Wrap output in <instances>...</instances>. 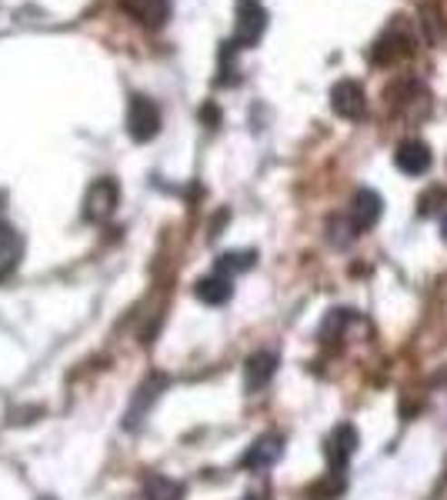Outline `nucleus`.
I'll list each match as a JSON object with an SVG mask.
<instances>
[{
    "label": "nucleus",
    "mask_w": 447,
    "mask_h": 500,
    "mask_svg": "<svg viewBox=\"0 0 447 500\" xmlns=\"http://www.w3.org/2000/svg\"><path fill=\"white\" fill-rule=\"evenodd\" d=\"M344 494V477L334 470V474H327L324 480H317L311 487V494H307V500H337Z\"/></svg>",
    "instance_id": "18"
},
{
    "label": "nucleus",
    "mask_w": 447,
    "mask_h": 500,
    "mask_svg": "<svg viewBox=\"0 0 447 500\" xmlns=\"http://www.w3.org/2000/svg\"><path fill=\"white\" fill-rule=\"evenodd\" d=\"M357 444H361V434H357L351 424H337V427L327 434V440H324V457L341 474V470L351 464L354 454H357Z\"/></svg>",
    "instance_id": "6"
},
{
    "label": "nucleus",
    "mask_w": 447,
    "mask_h": 500,
    "mask_svg": "<svg viewBox=\"0 0 447 500\" xmlns=\"http://www.w3.org/2000/svg\"><path fill=\"white\" fill-rule=\"evenodd\" d=\"M200 121L208 123V127H218L220 111H218V107H214V103H204V107H200Z\"/></svg>",
    "instance_id": "22"
},
{
    "label": "nucleus",
    "mask_w": 447,
    "mask_h": 500,
    "mask_svg": "<svg viewBox=\"0 0 447 500\" xmlns=\"http://www.w3.org/2000/svg\"><path fill=\"white\" fill-rule=\"evenodd\" d=\"M281 457H284V434H274L271 430V434H260V437L250 444L248 454L240 457V467L260 474V470L274 467Z\"/></svg>",
    "instance_id": "8"
},
{
    "label": "nucleus",
    "mask_w": 447,
    "mask_h": 500,
    "mask_svg": "<svg viewBox=\"0 0 447 500\" xmlns=\"http://www.w3.org/2000/svg\"><path fill=\"white\" fill-rule=\"evenodd\" d=\"M441 237H444V244H447V207L441 211Z\"/></svg>",
    "instance_id": "23"
},
{
    "label": "nucleus",
    "mask_w": 447,
    "mask_h": 500,
    "mask_svg": "<svg viewBox=\"0 0 447 500\" xmlns=\"http://www.w3.org/2000/svg\"><path fill=\"white\" fill-rule=\"evenodd\" d=\"M141 497L144 500H184V484L174 477H164V474H151L141 487Z\"/></svg>",
    "instance_id": "14"
},
{
    "label": "nucleus",
    "mask_w": 447,
    "mask_h": 500,
    "mask_svg": "<svg viewBox=\"0 0 447 500\" xmlns=\"http://www.w3.org/2000/svg\"><path fill=\"white\" fill-rule=\"evenodd\" d=\"M444 201H447V191H444V187H437V184L427 187L424 194L417 197V214H421V217H434L437 207L444 204Z\"/></svg>",
    "instance_id": "20"
},
{
    "label": "nucleus",
    "mask_w": 447,
    "mask_h": 500,
    "mask_svg": "<svg viewBox=\"0 0 447 500\" xmlns=\"http://www.w3.org/2000/svg\"><path fill=\"white\" fill-rule=\"evenodd\" d=\"M244 500H267L264 494H254V497H244Z\"/></svg>",
    "instance_id": "24"
},
{
    "label": "nucleus",
    "mask_w": 447,
    "mask_h": 500,
    "mask_svg": "<svg viewBox=\"0 0 447 500\" xmlns=\"http://www.w3.org/2000/svg\"><path fill=\"white\" fill-rule=\"evenodd\" d=\"M267 31V11L258 0H238V24H234V47H254Z\"/></svg>",
    "instance_id": "4"
},
{
    "label": "nucleus",
    "mask_w": 447,
    "mask_h": 500,
    "mask_svg": "<svg viewBox=\"0 0 447 500\" xmlns=\"http://www.w3.org/2000/svg\"><path fill=\"white\" fill-rule=\"evenodd\" d=\"M421 24H424V34H427V41L431 44L444 41L447 24H444V14H441L437 4H424V7H421Z\"/></svg>",
    "instance_id": "17"
},
{
    "label": "nucleus",
    "mask_w": 447,
    "mask_h": 500,
    "mask_svg": "<svg viewBox=\"0 0 447 500\" xmlns=\"http://www.w3.org/2000/svg\"><path fill=\"white\" fill-rule=\"evenodd\" d=\"M354 237H357V230L351 227L347 217H331V221H327V240H331L334 247H347Z\"/></svg>",
    "instance_id": "19"
},
{
    "label": "nucleus",
    "mask_w": 447,
    "mask_h": 500,
    "mask_svg": "<svg viewBox=\"0 0 447 500\" xmlns=\"http://www.w3.org/2000/svg\"><path fill=\"white\" fill-rule=\"evenodd\" d=\"M331 111L344 121H361L367 113V93L364 87L354 81V77H344L331 87Z\"/></svg>",
    "instance_id": "5"
},
{
    "label": "nucleus",
    "mask_w": 447,
    "mask_h": 500,
    "mask_svg": "<svg viewBox=\"0 0 447 500\" xmlns=\"http://www.w3.org/2000/svg\"><path fill=\"white\" fill-rule=\"evenodd\" d=\"M277 374V354L271 350H258L250 354L248 364H244V380H248V390H264Z\"/></svg>",
    "instance_id": "12"
},
{
    "label": "nucleus",
    "mask_w": 447,
    "mask_h": 500,
    "mask_svg": "<svg viewBox=\"0 0 447 500\" xmlns=\"http://www.w3.org/2000/svg\"><path fill=\"white\" fill-rule=\"evenodd\" d=\"M411 54H414L411 24H407V17H394V21L384 27V34L374 41V47H371V61H374L377 67H391V64L407 61Z\"/></svg>",
    "instance_id": "1"
},
{
    "label": "nucleus",
    "mask_w": 447,
    "mask_h": 500,
    "mask_svg": "<svg viewBox=\"0 0 447 500\" xmlns=\"http://www.w3.org/2000/svg\"><path fill=\"white\" fill-rule=\"evenodd\" d=\"M347 320H351V310H331V314L324 317L321 324V338H341V330L347 327Z\"/></svg>",
    "instance_id": "21"
},
{
    "label": "nucleus",
    "mask_w": 447,
    "mask_h": 500,
    "mask_svg": "<svg viewBox=\"0 0 447 500\" xmlns=\"http://www.w3.org/2000/svg\"><path fill=\"white\" fill-rule=\"evenodd\" d=\"M254 260H258V250H228V254L218 257V274H244L254 267Z\"/></svg>",
    "instance_id": "16"
},
{
    "label": "nucleus",
    "mask_w": 447,
    "mask_h": 500,
    "mask_svg": "<svg viewBox=\"0 0 447 500\" xmlns=\"http://www.w3.org/2000/svg\"><path fill=\"white\" fill-rule=\"evenodd\" d=\"M21 254H24L21 234H17V230L7 224V221H0V264L14 267L17 260H21Z\"/></svg>",
    "instance_id": "15"
},
{
    "label": "nucleus",
    "mask_w": 447,
    "mask_h": 500,
    "mask_svg": "<svg viewBox=\"0 0 447 500\" xmlns=\"http://www.w3.org/2000/svg\"><path fill=\"white\" fill-rule=\"evenodd\" d=\"M381 214H384V201H381V194H377V191H371V187H361V191H354V197H351V214H347V221H351V227L357 230V234H364V230L377 227Z\"/></svg>",
    "instance_id": "7"
},
{
    "label": "nucleus",
    "mask_w": 447,
    "mask_h": 500,
    "mask_svg": "<svg viewBox=\"0 0 447 500\" xmlns=\"http://www.w3.org/2000/svg\"><path fill=\"white\" fill-rule=\"evenodd\" d=\"M117 204H121V187H117V181L114 177H97L94 184L87 187V194H83L81 217L87 224H104V221H111Z\"/></svg>",
    "instance_id": "2"
},
{
    "label": "nucleus",
    "mask_w": 447,
    "mask_h": 500,
    "mask_svg": "<svg viewBox=\"0 0 447 500\" xmlns=\"http://www.w3.org/2000/svg\"><path fill=\"white\" fill-rule=\"evenodd\" d=\"M121 7L147 31H160L170 21V0H121Z\"/></svg>",
    "instance_id": "10"
},
{
    "label": "nucleus",
    "mask_w": 447,
    "mask_h": 500,
    "mask_svg": "<svg viewBox=\"0 0 447 500\" xmlns=\"http://www.w3.org/2000/svg\"><path fill=\"white\" fill-rule=\"evenodd\" d=\"M194 294H198L200 304H208V307H220V304H228L230 297H234V287H230V277L224 274H208V277H200L198 284H194Z\"/></svg>",
    "instance_id": "13"
},
{
    "label": "nucleus",
    "mask_w": 447,
    "mask_h": 500,
    "mask_svg": "<svg viewBox=\"0 0 447 500\" xmlns=\"http://www.w3.org/2000/svg\"><path fill=\"white\" fill-rule=\"evenodd\" d=\"M167 387V380L160 377V374H154V377H147L141 387H137V394H134V404L127 407V417H124V427L127 430H134V427H141V420L147 417V410L154 407V400L160 397V390Z\"/></svg>",
    "instance_id": "11"
},
{
    "label": "nucleus",
    "mask_w": 447,
    "mask_h": 500,
    "mask_svg": "<svg viewBox=\"0 0 447 500\" xmlns=\"http://www.w3.org/2000/svg\"><path fill=\"white\" fill-rule=\"evenodd\" d=\"M394 163L397 171L407 177H424L431 171V163H434V153L427 147L424 141H417V137H407V141L397 143L394 151Z\"/></svg>",
    "instance_id": "9"
},
{
    "label": "nucleus",
    "mask_w": 447,
    "mask_h": 500,
    "mask_svg": "<svg viewBox=\"0 0 447 500\" xmlns=\"http://www.w3.org/2000/svg\"><path fill=\"white\" fill-rule=\"evenodd\" d=\"M127 133L134 143H151L160 133V107L144 93H134L127 103Z\"/></svg>",
    "instance_id": "3"
}]
</instances>
